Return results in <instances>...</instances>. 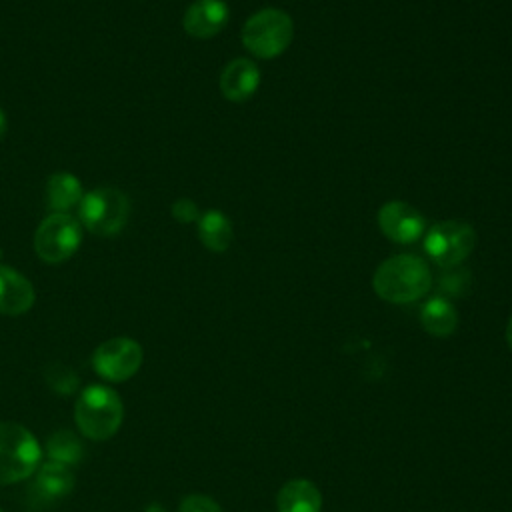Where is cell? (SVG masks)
Listing matches in <instances>:
<instances>
[{"mask_svg": "<svg viewBox=\"0 0 512 512\" xmlns=\"http://www.w3.org/2000/svg\"><path fill=\"white\" fill-rule=\"evenodd\" d=\"M46 454H48V460H54L72 468L82 460L84 444L80 436L74 434L72 430H56L46 440Z\"/></svg>", "mask_w": 512, "mask_h": 512, "instance_id": "18", "label": "cell"}, {"mask_svg": "<svg viewBox=\"0 0 512 512\" xmlns=\"http://www.w3.org/2000/svg\"><path fill=\"white\" fill-rule=\"evenodd\" d=\"M128 212V198L116 188L90 190L78 204L80 222L98 236L118 234L128 220Z\"/></svg>", "mask_w": 512, "mask_h": 512, "instance_id": "5", "label": "cell"}, {"mask_svg": "<svg viewBox=\"0 0 512 512\" xmlns=\"http://www.w3.org/2000/svg\"><path fill=\"white\" fill-rule=\"evenodd\" d=\"M420 322L424 330L436 338L450 336L458 326V314L450 300L444 296H432L420 310Z\"/></svg>", "mask_w": 512, "mask_h": 512, "instance_id": "15", "label": "cell"}, {"mask_svg": "<svg viewBox=\"0 0 512 512\" xmlns=\"http://www.w3.org/2000/svg\"><path fill=\"white\" fill-rule=\"evenodd\" d=\"M198 236L212 252H224L232 242V222L220 210H208L198 218Z\"/></svg>", "mask_w": 512, "mask_h": 512, "instance_id": "17", "label": "cell"}, {"mask_svg": "<svg viewBox=\"0 0 512 512\" xmlns=\"http://www.w3.org/2000/svg\"><path fill=\"white\" fill-rule=\"evenodd\" d=\"M80 180L68 172H56L46 182V202L56 212H66L82 200Z\"/></svg>", "mask_w": 512, "mask_h": 512, "instance_id": "16", "label": "cell"}, {"mask_svg": "<svg viewBox=\"0 0 512 512\" xmlns=\"http://www.w3.org/2000/svg\"><path fill=\"white\" fill-rule=\"evenodd\" d=\"M506 342H508V346L512 348V316H510V320H508V324H506Z\"/></svg>", "mask_w": 512, "mask_h": 512, "instance_id": "24", "label": "cell"}, {"mask_svg": "<svg viewBox=\"0 0 512 512\" xmlns=\"http://www.w3.org/2000/svg\"><path fill=\"white\" fill-rule=\"evenodd\" d=\"M172 216L182 222V224H190V222H198L200 218V212H198V206L188 200V198H180L172 204Z\"/></svg>", "mask_w": 512, "mask_h": 512, "instance_id": "21", "label": "cell"}, {"mask_svg": "<svg viewBox=\"0 0 512 512\" xmlns=\"http://www.w3.org/2000/svg\"><path fill=\"white\" fill-rule=\"evenodd\" d=\"M432 286L428 264L416 254H394L386 258L372 276L374 292L392 304L420 300Z\"/></svg>", "mask_w": 512, "mask_h": 512, "instance_id": "1", "label": "cell"}, {"mask_svg": "<svg viewBox=\"0 0 512 512\" xmlns=\"http://www.w3.org/2000/svg\"><path fill=\"white\" fill-rule=\"evenodd\" d=\"M34 304V286L14 268L0 266V314L20 316Z\"/></svg>", "mask_w": 512, "mask_h": 512, "instance_id": "13", "label": "cell"}, {"mask_svg": "<svg viewBox=\"0 0 512 512\" xmlns=\"http://www.w3.org/2000/svg\"><path fill=\"white\" fill-rule=\"evenodd\" d=\"M124 418V404L116 390L104 384L86 386L74 404V422L82 436L90 440L112 438Z\"/></svg>", "mask_w": 512, "mask_h": 512, "instance_id": "2", "label": "cell"}, {"mask_svg": "<svg viewBox=\"0 0 512 512\" xmlns=\"http://www.w3.org/2000/svg\"><path fill=\"white\" fill-rule=\"evenodd\" d=\"M220 92L230 102H244L254 96L260 86V70L248 58L228 62L220 74Z\"/></svg>", "mask_w": 512, "mask_h": 512, "instance_id": "12", "label": "cell"}, {"mask_svg": "<svg viewBox=\"0 0 512 512\" xmlns=\"http://www.w3.org/2000/svg\"><path fill=\"white\" fill-rule=\"evenodd\" d=\"M144 360L142 346L126 336L102 342L92 354L94 372L106 382H124L132 378Z\"/></svg>", "mask_w": 512, "mask_h": 512, "instance_id": "8", "label": "cell"}, {"mask_svg": "<svg viewBox=\"0 0 512 512\" xmlns=\"http://www.w3.org/2000/svg\"><path fill=\"white\" fill-rule=\"evenodd\" d=\"M474 244V228L462 220L438 222L424 234V250L428 258L442 268L462 264L474 250Z\"/></svg>", "mask_w": 512, "mask_h": 512, "instance_id": "6", "label": "cell"}, {"mask_svg": "<svg viewBox=\"0 0 512 512\" xmlns=\"http://www.w3.org/2000/svg\"><path fill=\"white\" fill-rule=\"evenodd\" d=\"M294 38V22L280 8H262L252 14L242 28L244 48L264 60L280 56Z\"/></svg>", "mask_w": 512, "mask_h": 512, "instance_id": "4", "label": "cell"}, {"mask_svg": "<svg viewBox=\"0 0 512 512\" xmlns=\"http://www.w3.org/2000/svg\"><path fill=\"white\" fill-rule=\"evenodd\" d=\"M230 12L222 0H196L184 12V30L200 40L216 36L228 22Z\"/></svg>", "mask_w": 512, "mask_h": 512, "instance_id": "11", "label": "cell"}, {"mask_svg": "<svg viewBox=\"0 0 512 512\" xmlns=\"http://www.w3.org/2000/svg\"><path fill=\"white\" fill-rule=\"evenodd\" d=\"M0 258H2V252H0Z\"/></svg>", "mask_w": 512, "mask_h": 512, "instance_id": "25", "label": "cell"}, {"mask_svg": "<svg viewBox=\"0 0 512 512\" xmlns=\"http://www.w3.org/2000/svg\"><path fill=\"white\" fill-rule=\"evenodd\" d=\"M0 512H4V510H2V508H0Z\"/></svg>", "mask_w": 512, "mask_h": 512, "instance_id": "26", "label": "cell"}, {"mask_svg": "<svg viewBox=\"0 0 512 512\" xmlns=\"http://www.w3.org/2000/svg\"><path fill=\"white\" fill-rule=\"evenodd\" d=\"M178 512H222V508L206 494H188L182 498Z\"/></svg>", "mask_w": 512, "mask_h": 512, "instance_id": "20", "label": "cell"}, {"mask_svg": "<svg viewBox=\"0 0 512 512\" xmlns=\"http://www.w3.org/2000/svg\"><path fill=\"white\" fill-rule=\"evenodd\" d=\"M76 484V476L70 466L46 460L38 466L34 482L30 486V494L34 496V502L50 504L60 498H66Z\"/></svg>", "mask_w": 512, "mask_h": 512, "instance_id": "10", "label": "cell"}, {"mask_svg": "<svg viewBox=\"0 0 512 512\" xmlns=\"http://www.w3.org/2000/svg\"><path fill=\"white\" fill-rule=\"evenodd\" d=\"M4 134H6V114L0 110V140L4 138Z\"/></svg>", "mask_w": 512, "mask_h": 512, "instance_id": "23", "label": "cell"}, {"mask_svg": "<svg viewBox=\"0 0 512 512\" xmlns=\"http://www.w3.org/2000/svg\"><path fill=\"white\" fill-rule=\"evenodd\" d=\"M42 460V448L28 428L0 422V486L30 478Z\"/></svg>", "mask_w": 512, "mask_h": 512, "instance_id": "3", "label": "cell"}, {"mask_svg": "<svg viewBox=\"0 0 512 512\" xmlns=\"http://www.w3.org/2000/svg\"><path fill=\"white\" fill-rule=\"evenodd\" d=\"M82 242L80 224L66 212H54L42 220L34 236L38 256L48 264H58L70 258Z\"/></svg>", "mask_w": 512, "mask_h": 512, "instance_id": "7", "label": "cell"}, {"mask_svg": "<svg viewBox=\"0 0 512 512\" xmlns=\"http://www.w3.org/2000/svg\"><path fill=\"white\" fill-rule=\"evenodd\" d=\"M44 382L60 396H70L80 388V376L76 374V370L60 362L48 364L44 368Z\"/></svg>", "mask_w": 512, "mask_h": 512, "instance_id": "19", "label": "cell"}, {"mask_svg": "<svg viewBox=\"0 0 512 512\" xmlns=\"http://www.w3.org/2000/svg\"><path fill=\"white\" fill-rule=\"evenodd\" d=\"M144 512H166V508L164 506H160L158 502H152V504H148L146 506V510Z\"/></svg>", "mask_w": 512, "mask_h": 512, "instance_id": "22", "label": "cell"}, {"mask_svg": "<svg viewBox=\"0 0 512 512\" xmlns=\"http://www.w3.org/2000/svg\"><path fill=\"white\" fill-rule=\"evenodd\" d=\"M378 228L382 234L396 244H412L424 236V216L402 200H390L378 210Z\"/></svg>", "mask_w": 512, "mask_h": 512, "instance_id": "9", "label": "cell"}, {"mask_svg": "<svg viewBox=\"0 0 512 512\" xmlns=\"http://www.w3.org/2000/svg\"><path fill=\"white\" fill-rule=\"evenodd\" d=\"M276 508L278 512H320L322 494L310 480L294 478L278 490Z\"/></svg>", "mask_w": 512, "mask_h": 512, "instance_id": "14", "label": "cell"}]
</instances>
